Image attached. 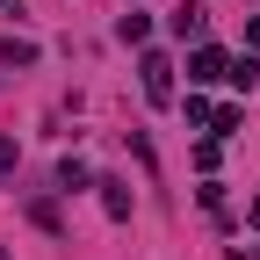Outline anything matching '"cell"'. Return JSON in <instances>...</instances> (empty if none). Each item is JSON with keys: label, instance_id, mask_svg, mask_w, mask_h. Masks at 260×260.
<instances>
[{"label": "cell", "instance_id": "1", "mask_svg": "<svg viewBox=\"0 0 260 260\" xmlns=\"http://www.w3.org/2000/svg\"><path fill=\"white\" fill-rule=\"evenodd\" d=\"M138 87H145L152 109H174V58H167V51H145V58H138Z\"/></svg>", "mask_w": 260, "mask_h": 260}, {"label": "cell", "instance_id": "2", "mask_svg": "<svg viewBox=\"0 0 260 260\" xmlns=\"http://www.w3.org/2000/svg\"><path fill=\"white\" fill-rule=\"evenodd\" d=\"M224 73H232V58H224L217 44H203V51H195V58H188V80H195V87H217Z\"/></svg>", "mask_w": 260, "mask_h": 260}, {"label": "cell", "instance_id": "3", "mask_svg": "<svg viewBox=\"0 0 260 260\" xmlns=\"http://www.w3.org/2000/svg\"><path fill=\"white\" fill-rule=\"evenodd\" d=\"M167 22H174V37H203V29H210V8H203V0H181Z\"/></svg>", "mask_w": 260, "mask_h": 260}, {"label": "cell", "instance_id": "4", "mask_svg": "<svg viewBox=\"0 0 260 260\" xmlns=\"http://www.w3.org/2000/svg\"><path fill=\"white\" fill-rule=\"evenodd\" d=\"M94 188H102V210L116 224H130V181H94Z\"/></svg>", "mask_w": 260, "mask_h": 260}, {"label": "cell", "instance_id": "5", "mask_svg": "<svg viewBox=\"0 0 260 260\" xmlns=\"http://www.w3.org/2000/svg\"><path fill=\"white\" fill-rule=\"evenodd\" d=\"M224 80H232L239 94H253V87H260V58H253V51H246V58H232V73H224Z\"/></svg>", "mask_w": 260, "mask_h": 260}, {"label": "cell", "instance_id": "6", "mask_svg": "<svg viewBox=\"0 0 260 260\" xmlns=\"http://www.w3.org/2000/svg\"><path fill=\"white\" fill-rule=\"evenodd\" d=\"M116 37H123V44H152V15H123Z\"/></svg>", "mask_w": 260, "mask_h": 260}, {"label": "cell", "instance_id": "7", "mask_svg": "<svg viewBox=\"0 0 260 260\" xmlns=\"http://www.w3.org/2000/svg\"><path fill=\"white\" fill-rule=\"evenodd\" d=\"M0 65H37V44H29V37H8V44H0Z\"/></svg>", "mask_w": 260, "mask_h": 260}, {"label": "cell", "instance_id": "8", "mask_svg": "<svg viewBox=\"0 0 260 260\" xmlns=\"http://www.w3.org/2000/svg\"><path fill=\"white\" fill-rule=\"evenodd\" d=\"M58 188H65V195L87 188V167H80V159H58Z\"/></svg>", "mask_w": 260, "mask_h": 260}, {"label": "cell", "instance_id": "9", "mask_svg": "<svg viewBox=\"0 0 260 260\" xmlns=\"http://www.w3.org/2000/svg\"><path fill=\"white\" fill-rule=\"evenodd\" d=\"M232 130H239V102H224V109L210 116V138H232Z\"/></svg>", "mask_w": 260, "mask_h": 260}, {"label": "cell", "instance_id": "10", "mask_svg": "<svg viewBox=\"0 0 260 260\" xmlns=\"http://www.w3.org/2000/svg\"><path fill=\"white\" fill-rule=\"evenodd\" d=\"M181 116H188V123H195V130H210V116H217V109H210V102H203V94H188V102H181Z\"/></svg>", "mask_w": 260, "mask_h": 260}, {"label": "cell", "instance_id": "11", "mask_svg": "<svg viewBox=\"0 0 260 260\" xmlns=\"http://www.w3.org/2000/svg\"><path fill=\"white\" fill-rule=\"evenodd\" d=\"M217 159H224V145H217V138H203V145H195V167H203V174H217Z\"/></svg>", "mask_w": 260, "mask_h": 260}, {"label": "cell", "instance_id": "12", "mask_svg": "<svg viewBox=\"0 0 260 260\" xmlns=\"http://www.w3.org/2000/svg\"><path fill=\"white\" fill-rule=\"evenodd\" d=\"M0 174H15V138H0Z\"/></svg>", "mask_w": 260, "mask_h": 260}, {"label": "cell", "instance_id": "13", "mask_svg": "<svg viewBox=\"0 0 260 260\" xmlns=\"http://www.w3.org/2000/svg\"><path fill=\"white\" fill-rule=\"evenodd\" d=\"M246 51H260V15H253V22H246Z\"/></svg>", "mask_w": 260, "mask_h": 260}, {"label": "cell", "instance_id": "14", "mask_svg": "<svg viewBox=\"0 0 260 260\" xmlns=\"http://www.w3.org/2000/svg\"><path fill=\"white\" fill-rule=\"evenodd\" d=\"M246 224H260V195H253V203H246Z\"/></svg>", "mask_w": 260, "mask_h": 260}, {"label": "cell", "instance_id": "15", "mask_svg": "<svg viewBox=\"0 0 260 260\" xmlns=\"http://www.w3.org/2000/svg\"><path fill=\"white\" fill-rule=\"evenodd\" d=\"M0 15H22V0H0Z\"/></svg>", "mask_w": 260, "mask_h": 260}, {"label": "cell", "instance_id": "16", "mask_svg": "<svg viewBox=\"0 0 260 260\" xmlns=\"http://www.w3.org/2000/svg\"><path fill=\"white\" fill-rule=\"evenodd\" d=\"M0 260H8V246H0Z\"/></svg>", "mask_w": 260, "mask_h": 260}]
</instances>
